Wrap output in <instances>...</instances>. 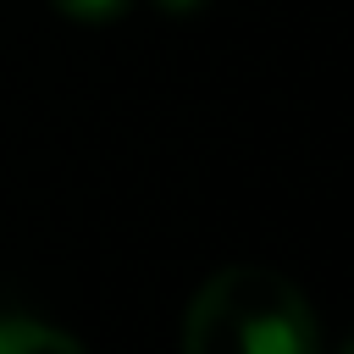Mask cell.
Returning <instances> with one entry per match:
<instances>
[{
    "mask_svg": "<svg viewBox=\"0 0 354 354\" xmlns=\"http://www.w3.org/2000/svg\"><path fill=\"white\" fill-rule=\"evenodd\" d=\"M321 326L310 299L271 266H221L188 299V354H315Z\"/></svg>",
    "mask_w": 354,
    "mask_h": 354,
    "instance_id": "cell-1",
    "label": "cell"
},
{
    "mask_svg": "<svg viewBox=\"0 0 354 354\" xmlns=\"http://www.w3.org/2000/svg\"><path fill=\"white\" fill-rule=\"evenodd\" d=\"M83 343L28 310H0V354H77Z\"/></svg>",
    "mask_w": 354,
    "mask_h": 354,
    "instance_id": "cell-2",
    "label": "cell"
},
{
    "mask_svg": "<svg viewBox=\"0 0 354 354\" xmlns=\"http://www.w3.org/2000/svg\"><path fill=\"white\" fill-rule=\"evenodd\" d=\"M61 17H72V22H111V17H122L133 0H50Z\"/></svg>",
    "mask_w": 354,
    "mask_h": 354,
    "instance_id": "cell-3",
    "label": "cell"
},
{
    "mask_svg": "<svg viewBox=\"0 0 354 354\" xmlns=\"http://www.w3.org/2000/svg\"><path fill=\"white\" fill-rule=\"evenodd\" d=\"M160 11H171V17H188V11H205L210 0H155Z\"/></svg>",
    "mask_w": 354,
    "mask_h": 354,
    "instance_id": "cell-4",
    "label": "cell"
}]
</instances>
